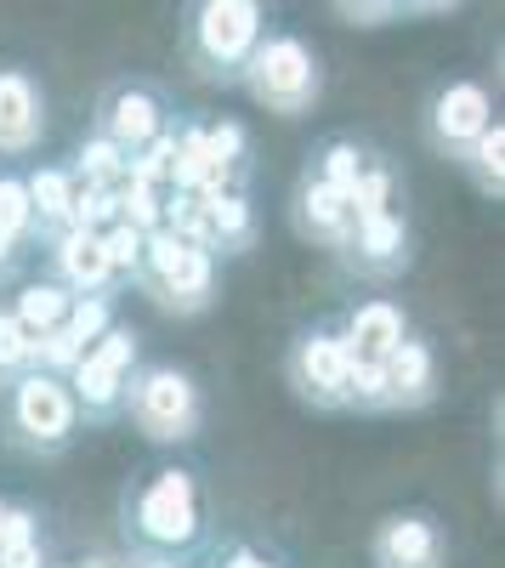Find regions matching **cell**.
Masks as SVG:
<instances>
[{
    "label": "cell",
    "mask_w": 505,
    "mask_h": 568,
    "mask_svg": "<svg viewBox=\"0 0 505 568\" xmlns=\"http://www.w3.org/2000/svg\"><path fill=\"white\" fill-rule=\"evenodd\" d=\"M256 45H261V7L256 0H205V7H194L188 63L205 80H239Z\"/></svg>",
    "instance_id": "3957f363"
},
{
    "label": "cell",
    "mask_w": 505,
    "mask_h": 568,
    "mask_svg": "<svg viewBox=\"0 0 505 568\" xmlns=\"http://www.w3.org/2000/svg\"><path fill=\"white\" fill-rule=\"evenodd\" d=\"M131 364H136V329L114 324L109 336L91 347L74 369H69V398L85 420H109L125 409V387H131Z\"/></svg>",
    "instance_id": "52a82bcc"
},
{
    "label": "cell",
    "mask_w": 505,
    "mask_h": 568,
    "mask_svg": "<svg viewBox=\"0 0 505 568\" xmlns=\"http://www.w3.org/2000/svg\"><path fill=\"white\" fill-rule=\"evenodd\" d=\"M437 393V358L426 342L409 336L387 364H381V409H421Z\"/></svg>",
    "instance_id": "e0dca14e"
},
{
    "label": "cell",
    "mask_w": 505,
    "mask_h": 568,
    "mask_svg": "<svg viewBox=\"0 0 505 568\" xmlns=\"http://www.w3.org/2000/svg\"><path fill=\"white\" fill-rule=\"evenodd\" d=\"M45 131L40 85L23 69H0V154H29Z\"/></svg>",
    "instance_id": "9a60e30c"
},
{
    "label": "cell",
    "mask_w": 505,
    "mask_h": 568,
    "mask_svg": "<svg viewBox=\"0 0 505 568\" xmlns=\"http://www.w3.org/2000/svg\"><path fill=\"white\" fill-rule=\"evenodd\" d=\"M125 568H176L171 557H143V562H125Z\"/></svg>",
    "instance_id": "d6a6232c"
},
{
    "label": "cell",
    "mask_w": 505,
    "mask_h": 568,
    "mask_svg": "<svg viewBox=\"0 0 505 568\" xmlns=\"http://www.w3.org/2000/svg\"><path fill=\"white\" fill-rule=\"evenodd\" d=\"M159 131H165V109H159L154 91L148 85H120L109 98V109H103V131L97 136H109L125 160H136Z\"/></svg>",
    "instance_id": "7c38bea8"
},
{
    "label": "cell",
    "mask_w": 505,
    "mask_h": 568,
    "mask_svg": "<svg viewBox=\"0 0 505 568\" xmlns=\"http://www.w3.org/2000/svg\"><path fill=\"white\" fill-rule=\"evenodd\" d=\"M375 568H443V535L432 517L398 511L375 529Z\"/></svg>",
    "instance_id": "4fadbf2b"
},
{
    "label": "cell",
    "mask_w": 505,
    "mask_h": 568,
    "mask_svg": "<svg viewBox=\"0 0 505 568\" xmlns=\"http://www.w3.org/2000/svg\"><path fill=\"white\" fill-rule=\"evenodd\" d=\"M69 302H74V296L63 291V284H52V278H34V284H23V291H18V302H12L7 313L18 318V329H23L29 342H45V336H52V329L63 324Z\"/></svg>",
    "instance_id": "ffe728a7"
},
{
    "label": "cell",
    "mask_w": 505,
    "mask_h": 568,
    "mask_svg": "<svg viewBox=\"0 0 505 568\" xmlns=\"http://www.w3.org/2000/svg\"><path fill=\"white\" fill-rule=\"evenodd\" d=\"M461 165L477 176L483 194H494V200L505 194V125H499V120H494V125H488V131L472 142L466 154H461Z\"/></svg>",
    "instance_id": "cb8c5ba5"
},
{
    "label": "cell",
    "mask_w": 505,
    "mask_h": 568,
    "mask_svg": "<svg viewBox=\"0 0 505 568\" xmlns=\"http://www.w3.org/2000/svg\"><path fill=\"white\" fill-rule=\"evenodd\" d=\"M488 125H494V103H488V91L472 85V80H454V85H443L432 98V142L443 154H454V160H461Z\"/></svg>",
    "instance_id": "30bf717a"
},
{
    "label": "cell",
    "mask_w": 505,
    "mask_h": 568,
    "mask_svg": "<svg viewBox=\"0 0 505 568\" xmlns=\"http://www.w3.org/2000/svg\"><path fill=\"white\" fill-rule=\"evenodd\" d=\"M358 165H363V154H358V142H324V154H318V182H330V187H341V194H352V182H358Z\"/></svg>",
    "instance_id": "4316f807"
},
{
    "label": "cell",
    "mask_w": 505,
    "mask_h": 568,
    "mask_svg": "<svg viewBox=\"0 0 505 568\" xmlns=\"http://www.w3.org/2000/svg\"><path fill=\"white\" fill-rule=\"evenodd\" d=\"M125 409L136 420V433L154 444H188L199 433V387H194V375H182L171 364H154L136 375L125 387Z\"/></svg>",
    "instance_id": "277c9868"
},
{
    "label": "cell",
    "mask_w": 505,
    "mask_h": 568,
    "mask_svg": "<svg viewBox=\"0 0 505 568\" xmlns=\"http://www.w3.org/2000/svg\"><path fill=\"white\" fill-rule=\"evenodd\" d=\"M34 369V342L18 329V318L0 307V387H12V382H23V375Z\"/></svg>",
    "instance_id": "484cf974"
},
{
    "label": "cell",
    "mask_w": 505,
    "mask_h": 568,
    "mask_svg": "<svg viewBox=\"0 0 505 568\" xmlns=\"http://www.w3.org/2000/svg\"><path fill=\"white\" fill-rule=\"evenodd\" d=\"M69 568H125V562H109V557H85V562H69Z\"/></svg>",
    "instance_id": "1f68e13d"
},
{
    "label": "cell",
    "mask_w": 505,
    "mask_h": 568,
    "mask_svg": "<svg viewBox=\"0 0 505 568\" xmlns=\"http://www.w3.org/2000/svg\"><path fill=\"white\" fill-rule=\"evenodd\" d=\"M0 524H7V500H0Z\"/></svg>",
    "instance_id": "836d02e7"
},
{
    "label": "cell",
    "mask_w": 505,
    "mask_h": 568,
    "mask_svg": "<svg viewBox=\"0 0 505 568\" xmlns=\"http://www.w3.org/2000/svg\"><path fill=\"white\" fill-rule=\"evenodd\" d=\"M131 529L143 535L148 546H159V551L194 546L199 540V489H194V471H182V466L154 471V478L143 484V495H136V506H131Z\"/></svg>",
    "instance_id": "8992f818"
},
{
    "label": "cell",
    "mask_w": 505,
    "mask_h": 568,
    "mask_svg": "<svg viewBox=\"0 0 505 568\" xmlns=\"http://www.w3.org/2000/svg\"><path fill=\"white\" fill-rule=\"evenodd\" d=\"M29 216H34V240H58L74 227V176L69 171H34L23 182Z\"/></svg>",
    "instance_id": "d6986e66"
},
{
    "label": "cell",
    "mask_w": 505,
    "mask_h": 568,
    "mask_svg": "<svg viewBox=\"0 0 505 568\" xmlns=\"http://www.w3.org/2000/svg\"><path fill=\"white\" fill-rule=\"evenodd\" d=\"M250 85V98L267 109V114H279V120H296L318 103V91H324V74H318V58H312V45L296 40V34H261V45L250 52L245 74Z\"/></svg>",
    "instance_id": "7a4b0ae2"
},
{
    "label": "cell",
    "mask_w": 505,
    "mask_h": 568,
    "mask_svg": "<svg viewBox=\"0 0 505 568\" xmlns=\"http://www.w3.org/2000/svg\"><path fill=\"white\" fill-rule=\"evenodd\" d=\"M7 420L23 449L34 455H58L69 449L74 426H80V409L69 398V382L63 375H45V369H29L23 382L7 387Z\"/></svg>",
    "instance_id": "5b68a950"
},
{
    "label": "cell",
    "mask_w": 505,
    "mask_h": 568,
    "mask_svg": "<svg viewBox=\"0 0 505 568\" xmlns=\"http://www.w3.org/2000/svg\"><path fill=\"white\" fill-rule=\"evenodd\" d=\"M205 233H210V256L216 251H250V240H256V211H250V200H245V187H234V194H221V200H210L205 205Z\"/></svg>",
    "instance_id": "44dd1931"
},
{
    "label": "cell",
    "mask_w": 505,
    "mask_h": 568,
    "mask_svg": "<svg viewBox=\"0 0 505 568\" xmlns=\"http://www.w3.org/2000/svg\"><path fill=\"white\" fill-rule=\"evenodd\" d=\"M125 171H131V160L114 149L109 136H85L69 176H74L80 187H97V194H120V187H125Z\"/></svg>",
    "instance_id": "7402d4cb"
},
{
    "label": "cell",
    "mask_w": 505,
    "mask_h": 568,
    "mask_svg": "<svg viewBox=\"0 0 505 568\" xmlns=\"http://www.w3.org/2000/svg\"><path fill=\"white\" fill-rule=\"evenodd\" d=\"M347 382H352V364L336 329H307L290 347V387L312 409H347Z\"/></svg>",
    "instance_id": "ba28073f"
},
{
    "label": "cell",
    "mask_w": 505,
    "mask_h": 568,
    "mask_svg": "<svg viewBox=\"0 0 505 568\" xmlns=\"http://www.w3.org/2000/svg\"><path fill=\"white\" fill-rule=\"evenodd\" d=\"M0 240H7V245H29L34 240V216H29L23 176H0Z\"/></svg>",
    "instance_id": "d4e9b609"
},
{
    "label": "cell",
    "mask_w": 505,
    "mask_h": 568,
    "mask_svg": "<svg viewBox=\"0 0 505 568\" xmlns=\"http://www.w3.org/2000/svg\"><path fill=\"white\" fill-rule=\"evenodd\" d=\"M403 342H409V324H403V307L392 302H358L341 324V353L352 369H381Z\"/></svg>",
    "instance_id": "8fae6325"
},
{
    "label": "cell",
    "mask_w": 505,
    "mask_h": 568,
    "mask_svg": "<svg viewBox=\"0 0 505 568\" xmlns=\"http://www.w3.org/2000/svg\"><path fill=\"white\" fill-rule=\"evenodd\" d=\"M0 568H45V546H40L29 506H7V524H0Z\"/></svg>",
    "instance_id": "603a6c76"
},
{
    "label": "cell",
    "mask_w": 505,
    "mask_h": 568,
    "mask_svg": "<svg viewBox=\"0 0 505 568\" xmlns=\"http://www.w3.org/2000/svg\"><path fill=\"white\" fill-rule=\"evenodd\" d=\"M103 251H109V267L114 273H136V262H143V233H131L125 222H114L109 233H103Z\"/></svg>",
    "instance_id": "83f0119b"
},
{
    "label": "cell",
    "mask_w": 505,
    "mask_h": 568,
    "mask_svg": "<svg viewBox=\"0 0 505 568\" xmlns=\"http://www.w3.org/2000/svg\"><path fill=\"white\" fill-rule=\"evenodd\" d=\"M131 278L171 313H205L216 296V256L205 245L176 240L171 227H159L143 240V262H136Z\"/></svg>",
    "instance_id": "6da1fadb"
},
{
    "label": "cell",
    "mask_w": 505,
    "mask_h": 568,
    "mask_svg": "<svg viewBox=\"0 0 505 568\" xmlns=\"http://www.w3.org/2000/svg\"><path fill=\"white\" fill-rule=\"evenodd\" d=\"M52 267L69 296H109V284H114V267H109V251H103V233H58L52 240Z\"/></svg>",
    "instance_id": "5bb4252c"
},
{
    "label": "cell",
    "mask_w": 505,
    "mask_h": 568,
    "mask_svg": "<svg viewBox=\"0 0 505 568\" xmlns=\"http://www.w3.org/2000/svg\"><path fill=\"white\" fill-rule=\"evenodd\" d=\"M341 18H358V23H370V18H392L398 7H336Z\"/></svg>",
    "instance_id": "f1b7e54d"
},
{
    "label": "cell",
    "mask_w": 505,
    "mask_h": 568,
    "mask_svg": "<svg viewBox=\"0 0 505 568\" xmlns=\"http://www.w3.org/2000/svg\"><path fill=\"white\" fill-rule=\"evenodd\" d=\"M109 329H114V302H109V296H74L69 313H63V324H58L45 342H34V369L69 375L91 347L109 336Z\"/></svg>",
    "instance_id": "9c48e42d"
},
{
    "label": "cell",
    "mask_w": 505,
    "mask_h": 568,
    "mask_svg": "<svg viewBox=\"0 0 505 568\" xmlns=\"http://www.w3.org/2000/svg\"><path fill=\"white\" fill-rule=\"evenodd\" d=\"M363 278H387V273H398L403 262H409V227H403V216L398 211H381V216H363L358 227H352V245L341 251Z\"/></svg>",
    "instance_id": "2e32d148"
},
{
    "label": "cell",
    "mask_w": 505,
    "mask_h": 568,
    "mask_svg": "<svg viewBox=\"0 0 505 568\" xmlns=\"http://www.w3.org/2000/svg\"><path fill=\"white\" fill-rule=\"evenodd\" d=\"M18 256H23V251H18V245H7V240H0V278H7V273H12V267H18Z\"/></svg>",
    "instance_id": "4dcf8cb0"
},
{
    "label": "cell",
    "mask_w": 505,
    "mask_h": 568,
    "mask_svg": "<svg viewBox=\"0 0 505 568\" xmlns=\"http://www.w3.org/2000/svg\"><path fill=\"white\" fill-rule=\"evenodd\" d=\"M296 227L307 233V240H318V245L347 251V245H352V227H358V222H352V200L341 194V187L307 176L301 194H296Z\"/></svg>",
    "instance_id": "ac0fdd59"
},
{
    "label": "cell",
    "mask_w": 505,
    "mask_h": 568,
    "mask_svg": "<svg viewBox=\"0 0 505 568\" xmlns=\"http://www.w3.org/2000/svg\"><path fill=\"white\" fill-rule=\"evenodd\" d=\"M227 568H272V562H261L256 551H245V546H239L234 557H227Z\"/></svg>",
    "instance_id": "f546056e"
}]
</instances>
